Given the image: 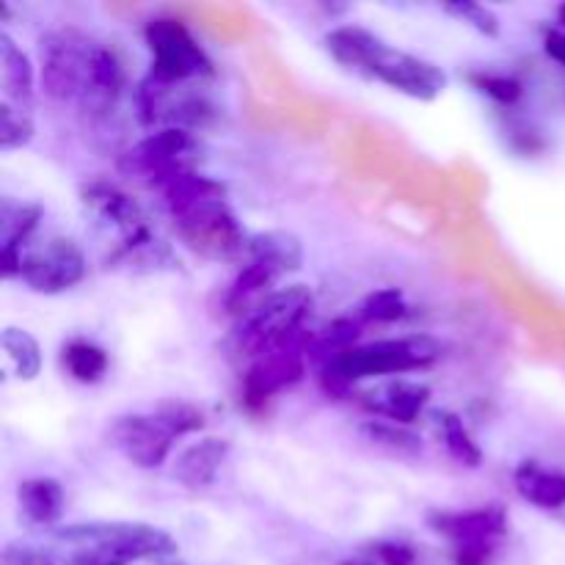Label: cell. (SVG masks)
Returning a JSON list of instances; mask_svg holds the SVG:
<instances>
[{"label":"cell","instance_id":"obj_29","mask_svg":"<svg viewBox=\"0 0 565 565\" xmlns=\"http://www.w3.org/2000/svg\"><path fill=\"white\" fill-rule=\"evenodd\" d=\"M469 83H472L480 94L491 97L494 103L505 105V108L516 105L524 94L522 83L511 75H502V72H472V75H469Z\"/></svg>","mask_w":565,"mask_h":565},{"label":"cell","instance_id":"obj_27","mask_svg":"<svg viewBox=\"0 0 565 565\" xmlns=\"http://www.w3.org/2000/svg\"><path fill=\"white\" fill-rule=\"evenodd\" d=\"M408 315V301L397 287H381L373 290L359 307V318L364 323H397Z\"/></svg>","mask_w":565,"mask_h":565},{"label":"cell","instance_id":"obj_32","mask_svg":"<svg viewBox=\"0 0 565 565\" xmlns=\"http://www.w3.org/2000/svg\"><path fill=\"white\" fill-rule=\"evenodd\" d=\"M497 555V546H458L452 550L456 565H491Z\"/></svg>","mask_w":565,"mask_h":565},{"label":"cell","instance_id":"obj_5","mask_svg":"<svg viewBox=\"0 0 565 565\" xmlns=\"http://www.w3.org/2000/svg\"><path fill=\"white\" fill-rule=\"evenodd\" d=\"M323 44L331 58L345 70L375 77L384 86L419 99V103H434L447 86V75L441 72V66L406 53V50L392 47L390 42L362 25L331 28L323 36Z\"/></svg>","mask_w":565,"mask_h":565},{"label":"cell","instance_id":"obj_26","mask_svg":"<svg viewBox=\"0 0 565 565\" xmlns=\"http://www.w3.org/2000/svg\"><path fill=\"white\" fill-rule=\"evenodd\" d=\"M362 436L381 450H390L403 458H417L423 452V439L406 425L390 423V419H367L362 425Z\"/></svg>","mask_w":565,"mask_h":565},{"label":"cell","instance_id":"obj_14","mask_svg":"<svg viewBox=\"0 0 565 565\" xmlns=\"http://www.w3.org/2000/svg\"><path fill=\"white\" fill-rule=\"evenodd\" d=\"M42 215L44 210L36 202L0 196V274L3 279L20 276L22 252L28 248V241L36 232Z\"/></svg>","mask_w":565,"mask_h":565},{"label":"cell","instance_id":"obj_16","mask_svg":"<svg viewBox=\"0 0 565 565\" xmlns=\"http://www.w3.org/2000/svg\"><path fill=\"white\" fill-rule=\"evenodd\" d=\"M226 456H230V441L218 439V436H204L174 458L171 478L185 486L188 491H204L215 483Z\"/></svg>","mask_w":565,"mask_h":565},{"label":"cell","instance_id":"obj_34","mask_svg":"<svg viewBox=\"0 0 565 565\" xmlns=\"http://www.w3.org/2000/svg\"><path fill=\"white\" fill-rule=\"evenodd\" d=\"M557 20H561V25L565 28V3L561 6V9H557Z\"/></svg>","mask_w":565,"mask_h":565},{"label":"cell","instance_id":"obj_12","mask_svg":"<svg viewBox=\"0 0 565 565\" xmlns=\"http://www.w3.org/2000/svg\"><path fill=\"white\" fill-rule=\"evenodd\" d=\"M86 254L72 237H47L42 246L22 252L17 279L39 296H58L86 279Z\"/></svg>","mask_w":565,"mask_h":565},{"label":"cell","instance_id":"obj_4","mask_svg":"<svg viewBox=\"0 0 565 565\" xmlns=\"http://www.w3.org/2000/svg\"><path fill=\"white\" fill-rule=\"evenodd\" d=\"M81 202L99 230L114 235V252L105 259L108 268L125 274H160L180 265L169 243L160 241L152 230L141 204L119 185L105 180L86 182L81 188Z\"/></svg>","mask_w":565,"mask_h":565},{"label":"cell","instance_id":"obj_25","mask_svg":"<svg viewBox=\"0 0 565 565\" xmlns=\"http://www.w3.org/2000/svg\"><path fill=\"white\" fill-rule=\"evenodd\" d=\"M0 345H3L9 364L14 367L17 379L33 381L39 373H42V364H44L42 348H39L36 337L28 334L25 329H14V326L3 329V334H0Z\"/></svg>","mask_w":565,"mask_h":565},{"label":"cell","instance_id":"obj_20","mask_svg":"<svg viewBox=\"0 0 565 565\" xmlns=\"http://www.w3.org/2000/svg\"><path fill=\"white\" fill-rule=\"evenodd\" d=\"M513 486L524 502L544 511L565 508V472L546 469L539 461H522L513 469Z\"/></svg>","mask_w":565,"mask_h":565},{"label":"cell","instance_id":"obj_13","mask_svg":"<svg viewBox=\"0 0 565 565\" xmlns=\"http://www.w3.org/2000/svg\"><path fill=\"white\" fill-rule=\"evenodd\" d=\"M428 527L458 546H497L508 535V511L497 502L469 511H430Z\"/></svg>","mask_w":565,"mask_h":565},{"label":"cell","instance_id":"obj_21","mask_svg":"<svg viewBox=\"0 0 565 565\" xmlns=\"http://www.w3.org/2000/svg\"><path fill=\"white\" fill-rule=\"evenodd\" d=\"M359 337H362V320H331V323H326L320 331H312V337H309V362L318 370L323 367V364L337 362V359L345 356L351 348H356Z\"/></svg>","mask_w":565,"mask_h":565},{"label":"cell","instance_id":"obj_1","mask_svg":"<svg viewBox=\"0 0 565 565\" xmlns=\"http://www.w3.org/2000/svg\"><path fill=\"white\" fill-rule=\"evenodd\" d=\"M177 552L166 530L143 522H77L6 544L0 565H132Z\"/></svg>","mask_w":565,"mask_h":565},{"label":"cell","instance_id":"obj_35","mask_svg":"<svg viewBox=\"0 0 565 565\" xmlns=\"http://www.w3.org/2000/svg\"><path fill=\"white\" fill-rule=\"evenodd\" d=\"M160 565H188V563H160Z\"/></svg>","mask_w":565,"mask_h":565},{"label":"cell","instance_id":"obj_11","mask_svg":"<svg viewBox=\"0 0 565 565\" xmlns=\"http://www.w3.org/2000/svg\"><path fill=\"white\" fill-rule=\"evenodd\" d=\"M309 337H312V331H301V334H296L292 340H287L285 345L252 359L248 370L243 373L241 384L243 403H246L252 412L265 408L270 397L296 386L298 381L307 375Z\"/></svg>","mask_w":565,"mask_h":565},{"label":"cell","instance_id":"obj_28","mask_svg":"<svg viewBox=\"0 0 565 565\" xmlns=\"http://www.w3.org/2000/svg\"><path fill=\"white\" fill-rule=\"evenodd\" d=\"M33 138V119L31 110L17 108L0 99V149L14 152L22 149Z\"/></svg>","mask_w":565,"mask_h":565},{"label":"cell","instance_id":"obj_33","mask_svg":"<svg viewBox=\"0 0 565 565\" xmlns=\"http://www.w3.org/2000/svg\"><path fill=\"white\" fill-rule=\"evenodd\" d=\"M544 50L552 61L565 66V31H550L544 39Z\"/></svg>","mask_w":565,"mask_h":565},{"label":"cell","instance_id":"obj_15","mask_svg":"<svg viewBox=\"0 0 565 565\" xmlns=\"http://www.w3.org/2000/svg\"><path fill=\"white\" fill-rule=\"evenodd\" d=\"M362 406L375 419H390L397 425H414L425 406L430 403V386L408 379H390L384 384H375L373 390L362 392Z\"/></svg>","mask_w":565,"mask_h":565},{"label":"cell","instance_id":"obj_31","mask_svg":"<svg viewBox=\"0 0 565 565\" xmlns=\"http://www.w3.org/2000/svg\"><path fill=\"white\" fill-rule=\"evenodd\" d=\"M375 555L381 557L384 565H417V555H414L412 546L397 544V541H384V544L375 546Z\"/></svg>","mask_w":565,"mask_h":565},{"label":"cell","instance_id":"obj_17","mask_svg":"<svg viewBox=\"0 0 565 565\" xmlns=\"http://www.w3.org/2000/svg\"><path fill=\"white\" fill-rule=\"evenodd\" d=\"M281 276H287V270L281 268V265L270 263V259H248V263L237 270L235 279H232L230 290H226L224 309L230 315H235V318H241V315H246L248 309H254L263 298H268L270 292H274L270 287H274Z\"/></svg>","mask_w":565,"mask_h":565},{"label":"cell","instance_id":"obj_19","mask_svg":"<svg viewBox=\"0 0 565 565\" xmlns=\"http://www.w3.org/2000/svg\"><path fill=\"white\" fill-rule=\"evenodd\" d=\"M0 88H3V103L25 110L31 108L33 64L25 50L6 31H0Z\"/></svg>","mask_w":565,"mask_h":565},{"label":"cell","instance_id":"obj_18","mask_svg":"<svg viewBox=\"0 0 565 565\" xmlns=\"http://www.w3.org/2000/svg\"><path fill=\"white\" fill-rule=\"evenodd\" d=\"M17 505H20L22 519L31 527H53L64 516V486L55 478H44V475L20 480V486H17Z\"/></svg>","mask_w":565,"mask_h":565},{"label":"cell","instance_id":"obj_3","mask_svg":"<svg viewBox=\"0 0 565 565\" xmlns=\"http://www.w3.org/2000/svg\"><path fill=\"white\" fill-rule=\"evenodd\" d=\"M158 193L174 221L180 241L199 257L232 259L246 254L248 235L226 202L224 182L202 171H185L163 182Z\"/></svg>","mask_w":565,"mask_h":565},{"label":"cell","instance_id":"obj_6","mask_svg":"<svg viewBox=\"0 0 565 565\" xmlns=\"http://www.w3.org/2000/svg\"><path fill=\"white\" fill-rule=\"evenodd\" d=\"M441 356V342L430 334H408L375 340L367 345H356L337 362L323 364L318 370V381L329 397H348L353 384L381 375H403L428 370Z\"/></svg>","mask_w":565,"mask_h":565},{"label":"cell","instance_id":"obj_23","mask_svg":"<svg viewBox=\"0 0 565 565\" xmlns=\"http://www.w3.org/2000/svg\"><path fill=\"white\" fill-rule=\"evenodd\" d=\"M434 425L452 461L469 469H478L483 463V450L456 412H434Z\"/></svg>","mask_w":565,"mask_h":565},{"label":"cell","instance_id":"obj_36","mask_svg":"<svg viewBox=\"0 0 565 565\" xmlns=\"http://www.w3.org/2000/svg\"><path fill=\"white\" fill-rule=\"evenodd\" d=\"M342 565H367V563H342Z\"/></svg>","mask_w":565,"mask_h":565},{"label":"cell","instance_id":"obj_24","mask_svg":"<svg viewBox=\"0 0 565 565\" xmlns=\"http://www.w3.org/2000/svg\"><path fill=\"white\" fill-rule=\"evenodd\" d=\"M61 364L77 384H97L108 373V353L88 340H70L61 348Z\"/></svg>","mask_w":565,"mask_h":565},{"label":"cell","instance_id":"obj_10","mask_svg":"<svg viewBox=\"0 0 565 565\" xmlns=\"http://www.w3.org/2000/svg\"><path fill=\"white\" fill-rule=\"evenodd\" d=\"M143 39L152 53L149 75L163 83H202L215 77V66L193 33L171 17H154L143 28Z\"/></svg>","mask_w":565,"mask_h":565},{"label":"cell","instance_id":"obj_8","mask_svg":"<svg viewBox=\"0 0 565 565\" xmlns=\"http://www.w3.org/2000/svg\"><path fill=\"white\" fill-rule=\"evenodd\" d=\"M312 290L307 285H287L241 315L232 329V345L241 356L257 359L274 348L285 345L296 334L307 331Z\"/></svg>","mask_w":565,"mask_h":565},{"label":"cell","instance_id":"obj_2","mask_svg":"<svg viewBox=\"0 0 565 565\" xmlns=\"http://www.w3.org/2000/svg\"><path fill=\"white\" fill-rule=\"evenodd\" d=\"M39 83L50 99L99 121L119 108L127 72L105 42L81 28H55L39 36Z\"/></svg>","mask_w":565,"mask_h":565},{"label":"cell","instance_id":"obj_30","mask_svg":"<svg viewBox=\"0 0 565 565\" xmlns=\"http://www.w3.org/2000/svg\"><path fill=\"white\" fill-rule=\"evenodd\" d=\"M445 11L447 14L458 17L461 22H467L469 28H475V31L483 33V36H500V17H497L489 6L472 3V0H458V3H447Z\"/></svg>","mask_w":565,"mask_h":565},{"label":"cell","instance_id":"obj_7","mask_svg":"<svg viewBox=\"0 0 565 565\" xmlns=\"http://www.w3.org/2000/svg\"><path fill=\"white\" fill-rule=\"evenodd\" d=\"M204 428V414L182 401H166L152 412H130L108 425V445L138 469H160L174 441Z\"/></svg>","mask_w":565,"mask_h":565},{"label":"cell","instance_id":"obj_22","mask_svg":"<svg viewBox=\"0 0 565 565\" xmlns=\"http://www.w3.org/2000/svg\"><path fill=\"white\" fill-rule=\"evenodd\" d=\"M248 259H270V263L281 265L287 274H296L303 265V243L292 232L285 230H268L248 235L246 246Z\"/></svg>","mask_w":565,"mask_h":565},{"label":"cell","instance_id":"obj_9","mask_svg":"<svg viewBox=\"0 0 565 565\" xmlns=\"http://www.w3.org/2000/svg\"><path fill=\"white\" fill-rule=\"evenodd\" d=\"M196 136L182 127H160L149 132L138 143H132L119 158V171L136 180L149 182L152 188H160L171 177H180L185 171H196L199 163Z\"/></svg>","mask_w":565,"mask_h":565}]
</instances>
